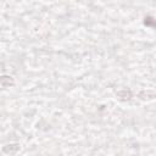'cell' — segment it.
<instances>
[{"label":"cell","instance_id":"obj_1","mask_svg":"<svg viewBox=\"0 0 156 156\" xmlns=\"http://www.w3.org/2000/svg\"><path fill=\"white\" fill-rule=\"evenodd\" d=\"M2 151L7 155H15L20 151V145L18 144H9V145H5L2 147Z\"/></svg>","mask_w":156,"mask_h":156},{"label":"cell","instance_id":"obj_2","mask_svg":"<svg viewBox=\"0 0 156 156\" xmlns=\"http://www.w3.org/2000/svg\"><path fill=\"white\" fill-rule=\"evenodd\" d=\"M0 85L7 88L10 85H13V78L10 76H1L0 77Z\"/></svg>","mask_w":156,"mask_h":156},{"label":"cell","instance_id":"obj_3","mask_svg":"<svg viewBox=\"0 0 156 156\" xmlns=\"http://www.w3.org/2000/svg\"><path fill=\"white\" fill-rule=\"evenodd\" d=\"M117 96H118L121 100H129V99L132 98V93H130V90H128V89H122V90H119V91L117 93Z\"/></svg>","mask_w":156,"mask_h":156},{"label":"cell","instance_id":"obj_4","mask_svg":"<svg viewBox=\"0 0 156 156\" xmlns=\"http://www.w3.org/2000/svg\"><path fill=\"white\" fill-rule=\"evenodd\" d=\"M144 20H145V21H144V24H145V26H151V27H154L155 21H154V18H152L151 16H147V17H145Z\"/></svg>","mask_w":156,"mask_h":156}]
</instances>
